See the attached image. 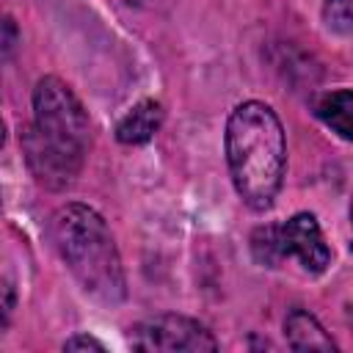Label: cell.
Segmentation results:
<instances>
[{"mask_svg":"<svg viewBox=\"0 0 353 353\" xmlns=\"http://www.w3.org/2000/svg\"><path fill=\"white\" fill-rule=\"evenodd\" d=\"M226 163L243 204L256 212L268 210L287 165L284 127L270 105L248 99L232 110L226 121Z\"/></svg>","mask_w":353,"mask_h":353,"instance_id":"cell-1","label":"cell"},{"mask_svg":"<svg viewBox=\"0 0 353 353\" xmlns=\"http://www.w3.org/2000/svg\"><path fill=\"white\" fill-rule=\"evenodd\" d=\"M350 223H353V204H350ZM350 248H353V243H350Z\"/></svg>","mask_w":353,"mask_h":353,"instance_id":"cell-14","label":"cell"},{"mask_svg":"<svg viewBox=\"0 0 353 353\" xmlns=\"http://www.w3.org/2000/svg\"><path fill=\"white\" fill-rule=\"evenodd\" d=\"M50 240L80 287L102 303H121L127 279L105 218L88 204H63L50 218Z\"/></svg>","mask_w":353,"mask_h":353,"instance_id":"cell-2","label":"cell"},{"mask_svg":"<svg viewBox=\"0 0 353 353\" xmlns=\"http://www.w3.org/2000/svg\"><path fill=\"white\" fill-rule=\"evenodd\" d=\"M251 254L259 265L276 268L284 262V248H281V229L279 223H265L256 226L251 234Z\"/></svg>","mask_w":353,"mask_h":353,"instance_id":"cell-10","label":"cell"},{"mask_svg":"<svg viewBox=\"0 0 353 353\" xmlns=\"http://www.w3.org/2000/svg\"><path fill=\"white\" fill-rule=\"evenodd\" d=\"M19 143H22V154H25L30 174L36 176L39 185H44L50 190H61V188L72 185L85 160L83 152H74V149L47 138L36 124H28L22 130Z\"/></svg>","mask_w":353,"mask_h":353,"instance_id":"cell-5","label":"cell"},{"mask_svg":"<svg viewBox=\"0 0 353 353\" xmlns=\"http://www.w3.org/2000/svg\"><path fill=\"white\" fill-rule=\"evenodd\" d=\"M63 350H105V345L99 342V339H94V336H88V334H77V336H72V339H66L63 342Z\"/></svg>","mask_w":353,"mask_h":353,"instance_id":"cell-12","label":"cell"},{"mask_svg":"<svg viewBox=\"0 0 353 353\" xmlns=\"http://www.w3.org/2000/svg\"><path fill=\"white\" fill-rule=\"evenodd\" d=\"M279 229H281L284 259L295 256L301 262V268L312 276L325 273V268L331 265V248L325 245L320 223L312 212H298L287 223H279Z\"/></svg>","mask_w":353,"mask_h":353,"instance_id":"cell-6","label":"cell"},{"mask_svg":"<svg viewBox=\"0 0 353 353\" xmlns=\"http://www.w3.org/2000/svg\"><path fill=\"white\" fill-rule=\"evenodd\" d=\"M33 124L47 138L74 152L85 154L91 146V121L83 102L63 80L52 74L41 77L33 88Z\"/></svg>","mask_w":353,"mask_h":353,"instance_id":"cell-3","label":"cell"},{"mask_svg":"<svg viewBox=\"0 0 353 353\" xmlns=\"http://www.w3.org/2000/svg\"><path fill=\"white\" fill-rule=\"evenodd\" d=\"M314 116L331 127L342 141L353 143V88H336L314 102Z\"/></svg>","mask_w":353,"mask_h":353,"instance_id":"cell-9","label":"cell"},{"mask_svg":"<svg viewBox=\"0 0 353 353\" xmlns=\"http://www.w3.org/2000/svg\"><path fill=\"white\" fill-rule=\"evenodd\" d=\"M325 28L334 33H353V0H325L323 3Z\"/></svg>","mask_w":353,"mask_h":353,"instance_id":"cell-11","label":"cell"},{"mask_svg":"<svg viewBox=\"0 0 353 353\" xmlns=\"http://www.w3.org/2000/svg\"><path fill=\"white\" fill-rule=\"evenodd\" d=\"M3 47H6V55H8L11 47H14V22H11V19H6V44H3Z\"/></svg>","mask_w":353,"mask_h":353,"instance_id":"cell-13","label":"cell"},{"mask_svg":"<svg viewBox=\"0 0 353 353\" xmlns=\"http://www.w3.org/2000/svg\"><path fill=\"white\" fill-rule=\"evenodd\" d=\"M135 350L154 353H204L218 350V339L199 323L182 314H157L138 323L130 334Z\"/></svg>","mask_w":353,"mask_h":353,"instance_id":"cell-4","label":"cell"},{"mask_svg":"<svg viewBox=\"0 0 353 353\" xmlns=\"http://www.w3.org/2000/svg\"><path fill=\"white\" fill-rule=\"evenodd\" d=\"M284 336L290 347L295 350H334L336 347V342L325 334L317 317L309 314L306 309H292L284 317Z\"/></svg>","mask_w":353,"mask_h":353,"instance_id":"cell-8","label":"cell"},{"mask_svg":"<svg viewBox=\"0 0 353 353\" xmlns=\"http://www.w3.org/2000/svg\"><path fill=\"white\" fill-rule=\"evenodd\" d=\"M163 124V105L157 99H141L127 110V116L116 124V138L127 146L146 143Z\"/></svg>","mask_w":353,"mask_h":353,"instance_id":"cell-7","label":"cell"}]
</instances>
